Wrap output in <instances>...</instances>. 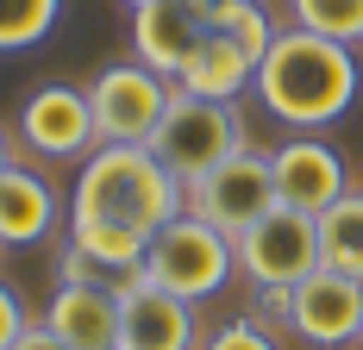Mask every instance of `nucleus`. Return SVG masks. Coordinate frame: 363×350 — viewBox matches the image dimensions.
Wrapping results in <instances>:
<instances>
[{
  "label": "nucleus",
  "instance_id": "f257e3e1",
  "mask_svg": "<svg viewBox=\"0 0 363 350\" xmlns=\"http://www.w3.org/2000/svg\"><path fill=\"white\" fill-rule=\"evenodd\" d=\"M357 88H363L357 50L338 44V38L301 32V26L276 32V44L257 63V101L294 132H320L332 119H345Z\"/></svg>",
  "mask_w": 363,
  "mask_h": 350
},
{
  "label": "nucleus",
  "instance_id": "6ab92c4d",
  "mask_svg": "<svg viewBox=\"0 0 363 350\" xmlns=\"http://www.w3.org/2000/svg\"><path fill=\"white\" fill-rule=\"evenodd\" d=\"M301 32L338 38V44H363V0H289Z\"/></svg>",
  "mask_w": 363,
  "mask_h": 350
},
{
  "label": "nucleus",
  "instance_id": "412c9836",
  "mask_svg": "<svg viewBox=\"0 0 363 350\" xmlns=\"http://www.w3.org/2000/svg\"><path fill=\"white\" fill-rule=\"evenodd\" d=\"M201 350H282V344H276V338H269L257 319H225V325H219Z\"/></svg>",
  "mask_w": 363,
  "mask_h": 350
},
{
  "label": "nucleus",
  "instance_id": "39448f33",
  "mask_svg": "<svg viewBox=\"0 0 363 350\" xmlns=\"http://www.w3.org/2000/svg\"><path fill=\"white\" fill-rule=\"evenodd\" d=\"M232 250H238V276L257 294H282L320 269V219L294 207H269L251 232L232 238Z\"/></svg>",
  "mask_w": 363,
  "mask_h": 350
},
{
  "label": "nucleus",
  "instance_id": "aec40b11",
  "mask_svg": "<svg viewBox=\"0 0 363 350\" xmlns=\"http://www.w3.org/2000/svg\"><path fill=\"white\" fill-rule=\"evenodd\" d=\"M213 32H225L251 63H263V50L276 44V26H269V13H263V0H245V6H232L225 19H219Z\"/></svg>",
  "mask_w": 363,
  "mask_h": 350
},
{
  "label": "nucleus",
  "instance_id": "f3484780",
  "mask_svg": "<svg viewBox=\"0 0 363 350\" xmlns=\"http://www.w3.org/2000/svg\"><path fill=\"white\" fill-rule=\"evenodd\" d=\"M320 263L363 281V188H345L320 213Z\"/></svg>",
  "mask_w": 363,
  "mask_h": 350
},
{
  "label": "nucleus",
  "instance_id": "1a4fd4ad",
  "mask_svg": "<svg viewBox=\"0 0 363 350\" xmlns=\"http://www.w3.org/2000/svg\"><path fill=\"white\" fill-rule=\"evenodd\" d=\"M19 138H26V150L50 157V163L88 157V150L101 144L88 88H75V81H44V88H32L26 106H19Z\"/></svg>",
  "mask_w": 363,
  "mask_h": 350
},
{
  "label": "nucleus",
  "instance_id": "4be33fe9",
  "mask_svg": "<svg viewBox=\"0 0 363 350\" xmlns=\"http://www.w3.org/2000/svg\"><path fill=\"white\" fill-rule=\"evenodd\" d=\"M26 325H32V319H26V307H19V294L0 281V350H13V338H19Z\"/></svg>",
  "mask_w": 363,
  "mask_h": 350
},
{
  "label": "nucleus",
  "instance_id": "bb28decb",
  "mask_svg": "<svg viewBox=\"0 0 363 350\" xmlns=\"http://www.w3.org/2000/svg\"><path fill=\"white\" fill-rule=\"evenodd\" d=\"M357 344H363V338H357Z\"/></svg>",
  "mask_w": 363,
  "mask_h": 350
},
{
  "label": "nucleus",
  "instance_id": "0eeeda50",
  "mask_svg": "<svg viewBox=\"0 0 363 350\" xmlns=\"http://www.w3.org/2000/svg\"><path fill=\"white\" fill-rule=\"evenodd\" d=\"M269 207H282V201H276V175H269V157L263 150H238L219 169H207L201 181H188V213L207 219V225H219L225 238L251 232Z\"/></svg>",
  "mask_w": 363,
  "mask_h": 350
},
{
  "label": "nucleus",
  "instance_id": "6e6552de",
  "mask_svg": "<svg viewBox=\"0 0 363 350\" xmlns=\"http://www.w3.org/2000/svg\"><path fill=\"white\" fill-rule=\"evenodd\" d=\"M289 332L294 338H307V344H357L363 338V281L345 276V269H313L307 281H294L289 288Z\"/></svg>",
  "mask_w": 363,
  "mask_h": 350
},
{
  "label": "nucleus",
  "instance_id": "a878e982",
  "mask_svg": "<svg viewBox=\"0 0 363 350\" xmlns=\"http://www.w3.org/2000/svg\"><path fill=\"white\" fill-rule=\"evenodd\" d=\"M125 6H150V0H125Z\"/></svg>",
  "mask_w": 363,
  "mask_h": 350
},
{
  "label": "nucleus",
  "instance_id": "dca6fc26",
  "mask_svg": "<svg viewBox=\"0 0 363 350\" xmlns=\"http://www.w3.org/2000/svg\"><path fill=\"white\" fill-rule=\"evenodd\" d=\"M69 244L82 250V256H94L101 269H113V276L145 281V250H150L145 232H125V225H101V219H69Z\"/></svg>",
  "mask_w": 363,
  "mask_h": 350
},
{
  "label": "nucleus",
  "instance_id": "4468645a",
  "mask_svg": "<svg viewBox=\"0 0 363 350\" xmlns=\"http://www.w3.org/2000/svg\"><path fill=\"white\" fill-rule=\"evenodd\" d=\"M57 232V188L38 169H13L0 175V244H44Z\"/></svg>",
  "mask_w": 363,
  "mask_h": 350
},
{
  "label": "nucleus",
  "instance_id": "5701e85b",
  "mask_svg": "<svg viewBox=\"0 0 363 350\" xmlns=\"http://www.w3.org/2000/svg\"><path fill=\"white\" fill-rule=\"evenodd\" d=\"M13 350H69V344H63V338H57V332L38 319V325H26V332L13 338Z\"/></svg>",
  "mask_w": 363,
  "mask_h": 350
},
{
  "label": "nucleus",
  "instance_id": "9d476101",
  "mask_svg": "<svg viewBox=\"0 0 363 350\" xmlns=\"http://www.w3.org/2000/svg\"><path fill=\"white\" fill-rule=\"evenodd\" d=\"M269 175H276V201L294 207V213H313V219H320V213L351 188L345 157H338L326 138H313V132L276 144V150H269Z\"/></svg>",
  "mask_w": 363,
  "mask_h": 350
},
{
  "label": "nucleus",
  "instance_id": "f8f14e48",
  "mask_svg": "<svg viewBox=\"0 0 363 350\" xmlns=\"http://www.w3.org/2000/svg\"><path fill=\"white\" fill-rule=\"evenodd\" d=\"M213 32V19L194 6V0H150V6H132V50L138 63L176 81L188 69V57L201 50V38Z\"/></svg>",
  "mask_w": 363,
  "mask_h": 350
},
{
  "label": "nucleus",
  "instance_id": "7ed1b4c3",
  "mask_svg": "<svg viewBox=\"0 0 363 350\" xmlns=\"http://www.w3.org/2000/svg\"><path fill=\"white\" fill-rule=\"evenodd\" d=\"M238 150H251L238 106L232 101H194L182 88H176V101H169V113H163V125H157V138H150V157L176 175L182 188L201 181L207 169H219Z\"/></svg>",
  "mask_w": 363,
  "mask_h": 350
},
{
  "label": "nucleus",
  "instance_id": "9b49d317",
  "mask_svg": "<svg viewBox=\"0 0 363 350\" xmlns=\"http://www.w3.org/2000/svg\"><path fill=\"white\" fill-rule=\"evenodd\" d=\"M119 350H201L194 300H182L157 281H138L119 294Z\"/></svg>",
  "mask_w": 363,
  "mask_h": 350
},
{
  "label": "nucleus",
  "instance_id": "b1692460",
  "mask_svg": "<svg viewBox=\"0 0 363 350\" xmlns=\"http://www.w3.org/2000/svg\"><path fill=\"white\" fill-rule=\"evenodd\" d=\"M194 6H201V13H207V19H213V26H219V19H225L232 6H245V0H194Z\"/></svg>",
  "mask_w": 363,
  "mask_h": 350
},
{
  "label": "nucleus",
  "instance_id": "2eb2a0df",
  "mask_svg": "<svg viewBox=\"0 0 363 350\" xmlns=\"http://www.w3.org/2000/svg\"><path fill=\"white\" fill-rule=\"evenodd\" d=\"M176 88H182V94H194V101H238L245 88H257V63L225 32H207V38H201V50L188 57V69L176 75Z\"/></svg>",
  "mask_w": 363,
  "mask_h": 350
},
{
  "label": "nucleus",
  "instance_id": "393cba45",
  "mask_svg": "<svg viewBox=\"0 0 363 350\" xmlns=\"http://www.w3.org/2000/svg\"><path fill=\"white\" fill-rule=\"evenodd\" d=\"M13 169V144H6V132H0V175Z\"/></svg>",
  "mask_w": 363,
  "mask_h": 350
},
{
  "label": "nucleus",
  "instance_id": "20e7f679",
  "mask_svg": "<svg viewBox=\"0 0 363 350\" xmlns=\"http://www.w3.org/2000/svg\"><path fill=\"white\" fill-rule=\"evenodd\" d=\"M145 276L157 281V288L182 294V300H207V294H219L225 281L238 276V250H232V238H225L219 225L194 219V213H176V219L150 238Z\"/></svg>",
  "mask_w": 363,
  "mask_h": 350
},
{
  "label": "nucleus",
  "instance_id": "ddd939ff",
  "mask_svg": "<svg viewBox=\"0 0 363 350\" xmlns=\"http://www.w3.org/2000/svg\"><path fill=\"white\" fill-rule=\"evenodd\" d=\"M44 325L69 350H119V294L113 288H88V281H57Z\"/></svg>",
  "mask_w": 363,
  "mask_h": 350
},
{
  "label": "nucleus",
  "instance_id": "f03ea898",
  "mask_svg": "<svg viewBox=\"0 0 363 350\" xmlns=\"http://www.w3.org/2000/svg\"><path fill=\"white\" fill-rule=\"evenodd\" d=\"M176 213H188V188L150 157V144H101L82 157L69 219H101L157 238Z\"/></svg>",
  "mask_w": 363,
  "mask_h": 350
},
{
  "label": "nucleus",
  "instance_id": "a211bd4d",
  "mask_svg": "<svg viewBox=\"0 0 363 350\" xmlns=\"http://www.w3.org/2000/svg\"><path fill=\"white\" fill-rule=\"evenodd\" d=\"M57 19H63V0H0V57L44 44Z\"/></svg>",
  "mask_w": 363,
  "mask_h": 350
},
{
  "label": "nucleus",
  "instance_id": "423d86ee",
  "mask_svg": "<svg viewBox=\"0 0 363 350\" xmlns=\"http://www.w3.org/2000/svg\"><path fill=\"white\" fill-rule=\"evenodd\" d=\"M169 101H176V81L145 69L138 57L132 63H107L88 81V106H94L101 144H150L163 113H169Z\"/></svg>",
  "mask_w": 363,
  "mask_h": 350
}]
</instances>
